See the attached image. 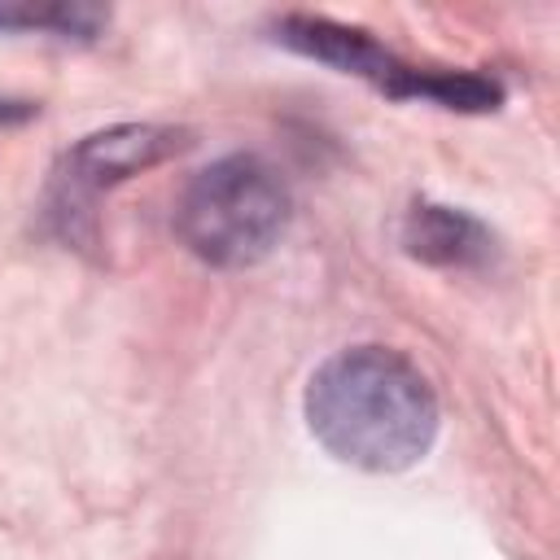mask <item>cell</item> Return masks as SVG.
<instances>
[{"instance_id":"6da1fadb","label":"cell","mask_w":560,"mask_h":560,"mask_svg":"<svg viewBox=\"0 0 560 560\" xmlns=\"http://www.w3.org/2000/svg\"><path fill=\"white\" fill-rule=\"evenodd\" d=\"M306 420L337 459L368 472H398L429 451L438 402L429 381L402 354L354 346L311 376Z\"/></svg>"},{"instance_id":"7a4b0ae2","label":"cell","mask_w":560,"mask_h":560,"mask_svg":"<svg viewBox=\"0 0 560 560\" xmlns=\"http://www.w3.org/2000/svg\"><path fill=\"white\" fill-rule=\"evenodd\" d=\"M289 223V188L284 179L254 153H232L184 188L175 206L179 241L214 262V267H245L271 254Z\"/></svg>"},{"instance_id":"3957f363","label":"cell","mask_w":560,"mask_h":560,"mask_svg":"<svg viewBox=\"0 0 560 560\" xmlns=\"http://www.w3.org/2000/svg\"><path fill=\"white\" fill-rule=\"evenodd\" d=\"M280 39L319 57V61H332L341 66L346 74H363L372 79L376 88L394 92V96H433L442 105H459V109H486L499 101V92L481 79H451V74H424V70H411L402 61H394L381 44H372L363 31H346L337 22H324V18H284L280 22Z\"/></svg>"},{"instance_id":"277c9868","label":"cell","mask_w":560,"mask_h":560,"mask_svg":"<svg viewBox=\"0 0 560 560\" xmlns=\"http://www.w3.org/2000/svg\"><path fill=\"white\" fill-rule=\"evenodd\" d=\"M188 140L184 131L171 127H118V131H101L92 140H83L70 158H66V201L74 192H96L101 184H114L122 175H136L153 162H162L166 153H179Z\"/></svg>"},{"instance_id":"5b68a950","label":"cell","mask_w":560,"mask_h":560,"mask_svg":"<svg viewBox=\"0 0 560 560\" xmlns=\"http://www.w3.org/2000/svg\"><path fill=\"white\" fill-rule=\"evenodd\" d=\"M490 236L455 210L442 206H416L407 219V249L429 258V262H468L477 254H486Z\"/></svg>"},{"instance_id":"8992f818","label":"cell","mask_w":560,"mask_h":560,"mask_svg":"<svg viewBox=\"0 0 560 560\" xmlns=\"http://www.w3.org/2000/svg\"><path fill=\"white\" fill-rule=\"evenodd\" d=\"M96 22H101L96 9H70V4H57V9H0V26H61V31L88 35Z\"/></svg>"}]
</instances>
